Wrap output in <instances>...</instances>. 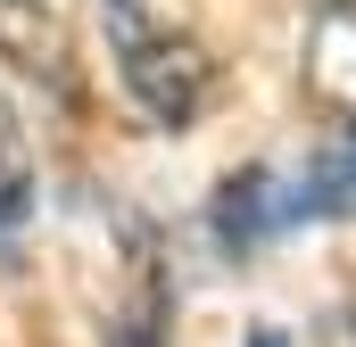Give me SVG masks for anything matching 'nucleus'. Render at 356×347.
Here are the masks:
<instances>
[{
	"label": "nucleus",
	"mask_w": 356,
	"mask_h": 347,
	"mask_svg": "<svg viewBox=\"0 0 356 347\" xmlns=\"http://www.w3.org/2000/svg\"><path fill=\"white\" fill-rule=\"evenodd\" d=\"M0 58L25 67V75H42V83H67L75 75L67 67V25H58L50 0H0Z\"/></svg>",
	"instance_id": "obj_4"
},
{
	"label": "nucleus",
	"mask_w": 356,
	"mask_h": 347,
	"mask_svg": "<svg viewBox=\"0 0 356 347\" xmlns=\"http://www.w3.org/2000/svg\"><path fill=\"white\" fill-rule=\"evenodd\" d=\"M25 215H33V141H25V124L0 91V232H17Z\"/></svg>",
	"instance_id": "obj_5"
},
{
	"label": "nucleus",
	"mask_w": 356,
	"mask_h": 347,
	"mask_svg": "<svg viewBox=\"0 0 356 347\" xmlns=\"http://www.w3.org/2000/svg\"><path fill=\"white\" fill-rule=\"evenodd\" d=\"M307 83L323 108H340L356 124V0H332L307 33Z\"/></svg>",
	"instance_id": "obj_3"
},
{
	"label": "nucleus",
	"mask_w": 356,
	"mask_h": 347,
	"mask_svg": "<svg viewBox=\"0 0 356 347\" xmlns=\"http://www.w3.org/2000/svg\"><path fill=\"white\" fill-rule=\"evenodd\" d=\"M166 314H175V298H166V273H158V257H149V240L133 232L124 289L108 298V347H166Z\"/></svg>",
	"instance_id": "obj_2"
},
{
	"label": "nucleus",
	"mask_w": 356,
	"mask_h": 347,
	"mask_svg": "<svg viewBox=\"0 0 356 347\" xmlns=\"http://www.w3.org/2000/svg\"><path fill=\"white\" fill-rule=\"evenodd\" d=\"M99 25H108V58H116V83L124 99L158 124V133H191L216 99V58L207 42L166 17L158 0H99Z\"/></svg>",
	"instance_id": "obj_1"
},
{
	"label": "nucleus",
	"mask_w": 356,
	"mask_h": 347,
	"mask_svg": "<svg viewBox=\"0 0 356 347\" xmlns=\"http://www.w3.org/2000/svg\"><path fill=\"white\" fill-rule=\"evenodd\" d=\"M249 347H290V339H282V331H249Z\"/></svg>",
	"instance_id": "obj_6"
}]
</instances>
